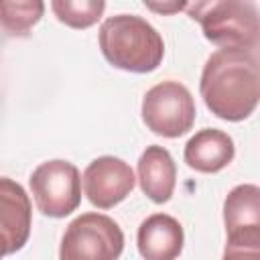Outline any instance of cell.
<instances>
[{"label":"cell","mask_w":260,"mask_h":260,"mask_svg":"<svg viewBox=\"0 0 260 260\" xmlns=\"http://www.w3.org/2000/svg\"><path fill=\"white\" fill-rule=\"evenodd\" d=\"M201 98L221 120H246L260 102V65L250 51L219 49L203 65Z\"/></svg>","instance_id":"6da1fadb"},{"label":"cell","mask_w":260,"mask_h":260,"mask_svg":"<svg viewBox=\"0 0 260 260\" xmlns=\"http://www.w3.org/2000/svg\"><path fill=\"white\" fill-rule=\"evenodd\" d=\"M100 49L106 61L130 73H150L165 57L158 30L136 14H116L100 26Z\"/></svg>","instance_id":"7a4b0ae2"},{"label":"cell","mask_w":260,"mask_h":260,"mask_svg":"<svg viewBox=\"0 0 260 260\" xmlns=\"http://www.w3.org/2000/svg\"><path fill=\"white\" fill-rule=\"evenodd\" d=\"M207 41L221 49L248 51L260 41V10L248 0H211L187 4Z\"/></svg>","instance_id":"3957f363"},{"label":"cell","mask_w":260,"mask_h":260,"mask_svg":"<svg viewBox=\"0 0 260 260\" xmlns=\"http://www.w3.org/2000/svg\"><path fill=\"white\" fill-rule=\"evenodd\" d=\"M122 250L124 234L112 217L81 213L61 238L59 260H118Z\"/></svg>","instance_id":"277c9868"},{"label":"cell","mask_w":260,"mask_h":260,"mask_svg":"<svg viewBox=\"0 0 260 260\" xmlns=\"http://www.w3.org/2000/svg\"><path fill=\"white\" fill-rule=\"evenodd\" d=\"M142 122L148 130L165 138H179L195 124V100L179 81L152 85L142 100Z\"/></svg>","instance_id":"5b68a950"},{"label":"cell","mask_w":260,"mask_h":260,"mask_svg":"<svg viewBox=\"0 0 260 260\" xmlns=\"http://www.w3.org/2000/svg\"><path fill=\"white\" fill-rule=\"evenodd\" d=\"M30 191L43 215L65 217L81 203V177L69 160L41 162L30 175Z\"/></svg>","instance_id":"8992f818"},{"label":"cell","mask_w":260,"mask_h":260,"mask_svg":"<svg viewBox=\"0 0 260 260\" xmlns=\"http://www.w3.org/2000/svg\"><path fill=\"white\" fill-rule=\"evenodd\" d=\"M83 193L91 205L110 209L124 201L134 189V173L118 156H98L83 171Z\"/></svg>","instance_id":"52a82bcc"},{"label":"cell","mask_w":260,"mask_h":260,"mask_svg":"<svg viewBox=\"0 0 260 260\" xmlns=\"http://www.w3.org/2000/svg\"><path fill=\"white\" fill-rule=\"evenodd\" d=\"M0 223L4 256L20 250L30 234V199L26 191L8 177L0 179Z\"/></svg>","instance_id":"ba28073f"},{"label":"cell","mask_w":260,"mask_h":260,"mask_svg":"<svg viewBox=\"0 0 260 260\" xmlns=\"http://www.w3.org/2000/svg\"><path fill=\"white\" fill-rule=\"evenodd\" d=\"M136 242L144 260H177L183 250L185 236L181 223L175 217L167 213H154L140 223Z\"/></svg>","instance_id":"9c48e42d"},{"label":"cell","mask_w":260,"mask_h":260,"mask_svg":"<svg viewBox=\"0 0 260 260\" xmlns=\"http://www.w3.org/2000/svg\"><path fill=\"white\" fill-rule=\"evenodd\" d=\"M138 181L142 193L150 201L167 203L177 183V167L171 152L158 144L146 146L138 158Z\"/></svg>","instance_id":"30bf717a"},{"label":"cell","mask_w":260,"mask_h":260,"mask_svg":"<svg viewBox=\"0 0 260 260\" xmlns=\"http://www.w3.org/2000/svg\"><path fill=\"white\" fill-rule=\"evenodd\" d=\"M234 140L217 128L195 132L185 144V162L199 173H217L234 160Z\"/></svg>","instance_id":"8fae6325"},{"label":"cell","mask_w":260,"mask_h":260,"mask_svg":"<svg viewBox=\"0 0 260 260\" xmlns=\"http://www.w3.org/2000/svg\"><path fill=\"white\" fill-rule=\"evenodd\" d=\"M223 223L225 234L242 228H260V187L258 185H238L223 201Z\"/></svg>","instance_id":"7c38bea8"},{"label":"cell","mask_w":260,"mask_h":260,"mask_svg":"<svg viewBox=\"0 0 260 260\" xmlns=\"http://www.w3.org/2000/svg\"><path fill=\"white\" fill-rule=\"evenodd\" d=\"M51 8L59 22L71 26V28H87L95 24L104 10V0H53Z\"/></svg>","instance_id":"4fadbf2b"},{"label":"cell","mask_w":260,"mask_h":260,"mask_svg":"<svg viewBox=\"0 0 260 260\" xmlns=\"http://www.w3.org/2000/svg\"><path fill=\"white\" fill-rule=\"evenodd\" d=\"M43 10H45V4L39 0H32V2L4 0L0 4L2 28L12 37H22L39 22V18L43 16Z\"/></svg>","instance_id":"5bb4252c"},{"label":"cell","mask_w":260,"mask_h":260,"mask_svg":"<svg viewBox=\"0 0 260 260\" xmlns=\"http://www.w3.org/2000/svg\"><path fill=\"white\" fill-rule=\"evenodd\" d=\"M221 260H260V228H242L228 234Z\"/></svg>","instance_id":"9a60e30c"},{"label":"cell","mask_w":260,"mask_h":260,"mask_svg":"<svg viewBox=\"0 0 260 260\" xmlns=\"http://www.w3.org/2000/svg\"><path fill=\"white\" fill-rule=\"evenodd\" d=\"M150 10H158V12H173V10H181L187 8V4H146Z\"/></svg>","instance_id":"2e32d148"}]
</instances>
